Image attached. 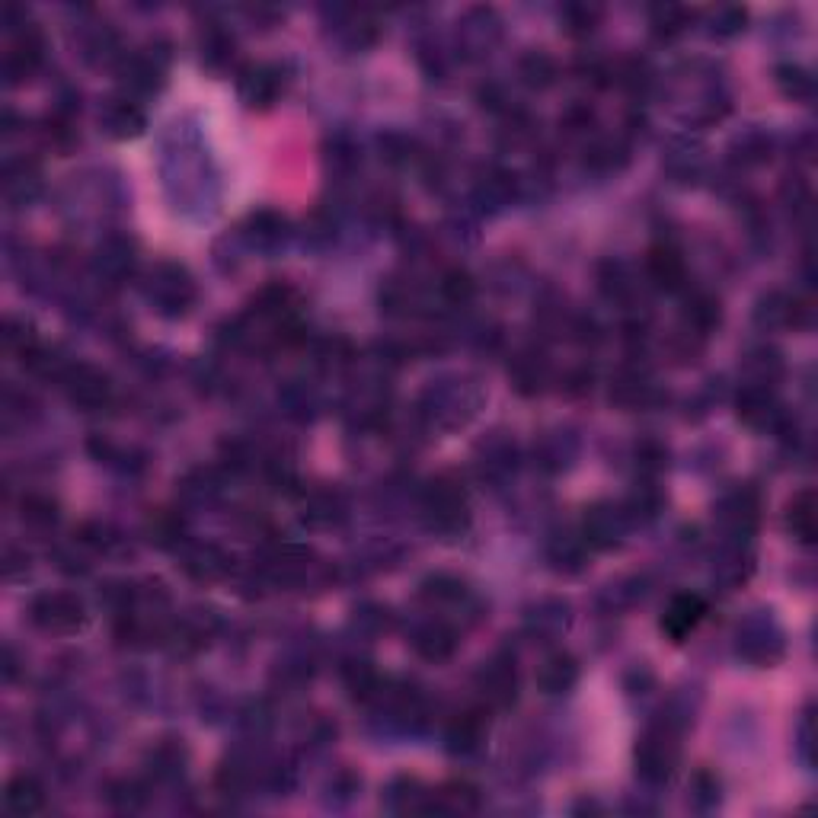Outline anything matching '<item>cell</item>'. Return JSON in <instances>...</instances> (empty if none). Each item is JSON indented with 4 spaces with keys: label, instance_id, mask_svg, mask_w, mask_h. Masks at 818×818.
Returning a JSON list of instances; mask_svg holds the SVG:
<instances>
[{
    "label": "cell",
    "instance_id": "9",
    "mask_svg": "<svg viewBox=\"0 0 818 818\" xmlns=\"http://www.w3.org/2000/svg\"><path fill=\"white\" fill-rule=\"evenodd\" d=\"M649 275L656 278L662 288H678L684 282V259L672 247H656L649 253Z\"/></svg>",
    "mask_w": 818,
    "mask_h": 818
},
{
    "label": "cell",
    "instance_id": "3",
    "mask_svg": "<svg viewBox=\"0 0 818 818\" xmlns=\"http://www.w3.org/2000/svg\"><path fill=\"white\" fill-rule=\"evenodd\" d=\"M68 394L80 406H100L109 397V381L103 371H96L90 365H77L68 374Z\"/></svg>",
    "mask_w": 818,
    "mask_h": 818
},
{
    "label": "cell",
    "instance_id": "7",
    "mask_svg": "<svg viewBox=\"0 0 818 818\" xmlns=\"http://www.w3.org/2000/svg\"><path fill=\"white\" fill-rule=\"evenodd\" d=\"M636 761H640V771L649 780H662L672 774L675 764V748L668 745L665 739H646L636 748Z\"/></svg>",
    "mask_w": 818,
    "mask_h": 818
},
{
    "label": "cell",
    "instance_id": "14",
    "mask_svg": "<svg viewBox=\"0 0 818 818\" xmlns=\"http://www.w3.org/2000/svg\"><path fill=\"white\" fill-rule=\"evenodd\" d=\"M441 799L451 803V809H461V812L477 809V790L467 787V783H451L448 790H441Z\"/></svg>",
    "mask_w": 818,
    "mask_h": 818
},
{
    "label": "cell",
    "instance_id": "15",
    "mask_svg": "<svg viewBox=\"0 0 818 818\" xmlns=\"http://www.w3.org/2000/svg\"><path fill=\"white\" fill-rule=\"evenodd\" d=\"M531 61H534V68L531 71H525L528 77V84H547V80L553 77V64H550V58H544V55H531Z\"/></svg>",
    "mask_w": 818,
    "mask_h": 818
},
{
    "label": "cell",
    "instance_id": "2",
    "mask_svg": "<svg viewBox=\"0 0 818 818\" xmlns=\"http://www.w3.org/2000/svg\"><path fill=\"white\" fill-rule=\"evenodd\" d=\"M703 614H707V601H703L700 595H694V592L675 595L662 617V630L672 636L675 643H681L684 636L700 624Z\"/></svg>",
    "mask_w": 818,
    "mask_h": 818
},
{
    "label": "cell",
    "instance_id": "6",
    "mask_svg": "<svg viewBox=\"0 0 818 818\" xmlns=\"http://www.w3.org/2000/svg\"><path fill=\"white\" fill-rule=\"evenodd\" d=\"M100 122L106 125L109 135L132 138L144 128V112L135 103H128V100H109V106L100 112Z\"/></svg>",
    "mask_w": 818,
    "mask_h": 818
},
{
    "label": "cell",
    "instance_id": "10",
    "mask_svg": "<svg viewBox=\"0 0 818 818\" xmlns=\"http://www.w3.org/2000/svg\"><path fill=\"white\" fill-rule=\"evenodd\" d=\"M787 525H790V531H793V537H796L799 544H812V537H815V512H812V493H809V489H803L799 496H793Z\"/></svg>",
    "mask_w": 818,
    "mask_h": 818
},
{
    "label": "cell",
    "instance_id": "11",
    "mask_svg": "<svg viewBox=\"0 0 818 818\" xmlns=\"http://www.w3.org/2000/svg\"><path fill=\"white\" fill-rule=\"evenodd\" d=\"M413 646L422 652L425 659H445V656H451L454 652V636L445 630V627H425L416 640H413Z\"/></svg>",
    "mask_w": 818,
    "mask_h": 818
},
{
    "label": "cell",
    "instance_id": "5",
    "mask_svg": "<svg viewBox=\"0 0 818 818\" xmlns=\"http://www.w3.org/2000/svg\"><path fill=\"white\" fill-rule=\"evenodd\" d=\"M7 809L16 812V815H36L42 806H45V790L36 777L29 774H16L10 783H7Z\"/></svg>",
    "mask_w": 818,
    "mask_h": 818
},
{
    "label": "cell",
    "instance_id": "8",
    "mask_svg": "<svg viewBox=\"0 0 818 818\" xmlns=\"http://www.w3.org/2000/svg\"><path fill=\"white\" fill-rule=\"evenodd\" d=\"M576 678H579V668L569 656H563V652H556V656H550L541 668H537V684H541L547 694L569 691V687L576 684Z\"/></svg>",
    "mask_w": 818,
    "mask_h": 818
},
{
    "label": "cell",
    "instance_id": "12",
    "mask_svg": "<svg viewBox=\"0 0 818 818\" xmlns=\"http://www.w3.org/2000/svg\"><path fill=\"white\" fill-rule=\"evenodd\" d=\"M451 742H454V748H464V751L480 742V723L473 719V713L457 719L454 729H451Z\"/></svg>",
    "mask_w": 818,
    "mask_h": 818
},
{
    "label": "cell",
    "instance_id": "4",
    "mask_svg": "<svg viewBox=\"0 0 818 818\" xmlns=\"http://www.w3.org/2000/svg\"><path fill=\"white\" fill-rule=\"evenodd\" d=\"M278 87H282V80H278V71L269 68V64H253V68L243 71L240 80V93L247 96L250 106H269L278 96Z\"/></svg>",
    "mask_w": 818,
    "mask_h": 818
},
{
    "label": "cell",
    "instance_id": "13",
    "mask_svg": "<svg viewBox=\"0 0 818 818\" xmlns=\"http://www.w3.org/2000/svg\"><path fill=\"white\" fill-rule=\"evenodd\" d=\"M441 291H445V298L454 301V304H461L467 301L470 294H473V282H470V275L467 272H448L445 275V282H441Z\"/></svg>",
    "mask_w": 818,
    "mask_h": 818
},
{
    "label": "cell",
    "instance_id": "1",
    "mask_svg": "<svg viewBox=\"0 0 818 818\" xmlns=\"http://www.w3.org/2000/svg\"><path fill=\"white\" fill-rule=\"evenodd\" d=\"M32 620L48 633H74L84 627L87 614L77 595L55 592V595L36 598V604H32Z\"/></svg>",
    "mask_w": 818,
    "mask_h": 818
}]
</instances>
